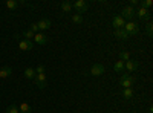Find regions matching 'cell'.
Segmentation results:
<instances>
[{
  "label": "cell",
  "instance_id": "cell-1",
  "mask_svg": "<svg viewBox=\"0 0 153 113\" xmlns=\"http://www.w3.org/2000/svg\"><path fill=\"white\" fill-rule=\"evenodd\" d=\"M124 31L129 34V37H130V35H136V34L139 32V23L135 21V20L127 21V23L124 24Z\"/></svg>",
  "mask_w": 153,
  "mask_h": 113
},
{
  "label": "cell",
  "instance_id": "cell-2",
  "mask_svg": "<svg viewBox=\"0 0 153 113\" xmlns=\"http://www.w3.org/2000/svg\"><path fill=\"white\" fill-rule=\"evenodd\" d=\"M135 84V78L130 77L129 73H123L120 78V86H123L124 89H132V86Z\"/></svg>",
  "mask_w": 153,
  "mask_h": 113
},
{
  "label": "cell",
  "instance_id": "cell-3",
  "mask_svg": "<svg viewBox=\"0 0 153 113\" xmlns=\"http://www.w3.org/2000/svg\"><path fill=\"white\" fill-rule=\"evenodd\" d=\"M72 8L76 9V14H83V12L87 11L89 8V3L86 2V0H76L75 3H72Z\"/></svg>",
  "mask_w": 153,
  "mask_h": 113
},
{
  "label": "cell",
  "instance_id": "cell-4",
  "mask_svg": "<svg viewBox=\"0 0 153 113\" xmlns=\"http://www.w3.org/2000/svg\"><path fill=\"white\" fill-rule=\"evenodd\" d=\"M121 17L126 20H133V17H135V8H132V6H124L123 9H121Z\"/></svg>",
  "mask_w": 153,
  "mask_h": 113
},
{
  "label": "cell",
  "instance_id": "cell-5",
  "mask_svg": "<svg viewBox=\"0 0 153 113\" xmlns=\"http://www.w3.org/2000/svg\"><path fill=\"white\" fill-rule=\"evenodd\" d=\"M34 83L35 86L38 87V89H45L46 87V73H37L35 75V78H34Z\"/></svg>",
  "mask_w": 153,
  "mask_h": 113
},
{
  "label": "cell",
  "instance_id": "cell-6",
  "mask_svg": "<svg viewBox=\"0 0 153 113\" xmlns=\"http://www.w3.org/2000/svg\"><path fill=\"white\" fill-rule=\"evenodd\" d=\"M104 66L103 64H98V63H95V64L91 67V70H89V73L94 75V77H101V75L104 73Z\"/></svg>",
  "mask_w": 153,
  "mask_h": 113
},
{
  "label": "cell",
  "instance_id": "cell-7",
  "mask_svg": "<svg viewBox=\"0 0 153 113\" xmlns=\"http://www.w3.org/2000/svg\"><path fill=\"white\" fill-rule=\"evenodd\" d=\"M112 24H113V28H115V29H121V28H124L126 20H124L121 16H115L113 20H112Z\"/></svg>",
  "mask_w": 153,
  "mask_h": 113
},
{
  "label": "cell",
  "instance_id": "cell-8",
  "mask_svg": "<svg viewBox=\"0 0 153 113\" xmlns=\"http://www.w3.org/2000/svg\"><path fill=\"white\" fill-rule=\"evenodd\" d=\"M138 69V61H135V60H129V61H126L124 63V70H127V72H135Z\"/></svg>",
  "mask_w": 153,
  "mask_h": 113
},
{
  "label": "cell",
  "instance_id": "cell-9",
  "mask_svg": "<svg viewBox=\"0 0 153 113\" xmlns=\"http://www.w3.org/2000/svg\"><path fill=\"white\" fill-rule=\"evenodd\" d=\"M37 26H38V31H46V29H49L51 26H52V23H51L49 18H42L37 23Z\"/></svg>",
  "mask_w": 153,
  "mask_h": 113
},
{
  "label": "cell",
  "instance_id": "cell-10",
  "mask_svg": "<svg viewBox=\"0 0 153 113\" xmlns=\"http://www.w3.org/2000/svg\"><path fill=\"white\" fill-rule=\"evenodd\" d=\"M34 41L37 43V44H46L48 43V37L43 34V32H37L35 35H34Z\"/></svg>",
  "mask_w": 153,
  "mask_h": 113
},
{
  "label": "cell",
  "instance_id": "cell-11",
  "mask_svg": "<svg viewBox=\"0 0 153 113\" xmlns=\"http://www.w3.org/2000/svg\"><path fill=\"white\" fill-rule=\"evenodd\" d=\"M19 47L22 49V51H31V49L34 47V43L31 41V40H20V43H19Z\"/></svg>",
  "mask_w": 153,
  "mask_h": 113
},
{
  "label": "cell",
  "instance_id": "cell-12",
  "mask_svg": "<svg viewBox=\"0 0 153 113\" xmlns=\"http://www.w3.org/2000/svg\"><path fill=\"white\" fill-rule=\"evenodd\" d=\"M135 16H138L141 20H144V18H150V12H149V9H144V8H139L138 11H135Z\"/></svg>",
  "mask_w": 153,
  "mask_h": 113
},
{
  "label": "cell",
  "instance_id": "cell-13",
  "mask_svg": "<svg viewBox=\"0 0 153 113\" xmlns=\"http://www.w3.org/2000/svg\"><path fill=\"white\" fill-rule=\"evenodd\" d=\"M113 34H115V37H117L118 40H127V38H129V34L124 31V28H121V29H115Z\"/></svg>",
  "mask_w": 153,
  "mask_h": 113
},
{
  "label": "cell",
  "instance_id": "cell-14",
  "mask_svg": "<svg viewBox=\"0 0 153 113\" xmlns=\"http://www.w3.org/2000/svg\"><path fill=\"white\" fill-rule=\"evenodd\" d=\"M17 107H19V113H32V107L28 103H22Z\"/></svg>",
  "mask_w": 153,
  "mask_h": 113
},
{
  "label": "cell",
  "instance_id": "cell-15",
  "mask_svg": "<svg viewBox=\"0 0 153 113\" xmlns=\"http://www.w3.org/2000/svg\"><path fill=\"white\" fill-rule=\"evenodd\" d=\"M11 73H12V67L11 66H5V67L0 69V78H8Z\"/></svg>",
  "mask_w": 153,
  "mask_h": 113
},
{
  "label": "cell",
  "instance_id": "cell-16",
  "mask_svg": "<svg viewBox=\"0 0 153 113\" xmlns=\"http://www.w3.org/2000/svg\"><path fill=\"white\" fill-rule=\"evenodd\" d=\"M113 70L117 72V73H123V72H124V61L118 60V61L113 64Z\"/></svg>",
  "mask_w": 153,
  "mask_h": 113
},
{
  "label": "cell",
  "instance_id": "cell-17",
  "mask_svg": "<svg viewBox=\"0 0 153 113\" xmlns=\"http://www.w3.org/2000/svg\"><path fill=\"white\" fill-rule=\"evenodd\" d=\"M35 69L34 67H28L26 70H25V78H28V80H34L35 78Z\"/></svg>",
  "mask_w": 153,
  "mask_h": 113
},
{
  "label": "cell",
  "instance_id": "cell-18",
  "mask_svg": "<svg viewBox=\"0 0 153 113\" xmlns=\"http://www.w3.org/2000/svg\"><path fill=\"white\" fill-rule=\"evenodd\" d=\"M5 5H6V8H8V9L14 11V9H17V8H19V0H8V2H6Z\"/></svg>",
  "mask_w": 153,
  "mask_h": 113
},
{
  "label": "cell",
  "instance_id": "cell-19",
  "mask_svg": "<svg viewBox=\"0 0 153 113\" xmlns=\"http://www.w3.org/2000/svg\"><path fill=\"white\" fill-rule=\"evenodd\" d=\"M61 9H63V12H71L74 8H72V3L71 2L65 0V2H61Z\"/></svg>",
  "mask_w": 153,
  "mask_h": 113
},
{
  "label": "cell",
  "instance_id": "cell-20",
  "mask_svg": "<svg viewBox=\"0 0 153 113\" xmlns=\"http://www.w3.org/2000/svg\"><path fill=\"white\" fill-rule=\"evenodd\" d=\"M133 89H124V92H123V96H124V99H132L133 98Z\"/></svg>",
  "mask_w": 153,
  "mask_h": 113
},
{
  "label": "cell",
  "instance_id": "cell-21",
  "mask_svg": "<svg viewBox=\"0 0 153 113\" xmlns=\"http://www.w3.org/2000/svg\"><path fill=\"white\" fill-rule=\"evenodd\" d=\"M72 21L76 23V24H81L83 23V16L81 14H74L72 16Z\"/></svg>",
  "mask_w": 153,
  "mask_h": 113
},
{
  "label": "cell",
  "instance_id": "cell-22",
  "mask_svg": "<svg viewBox=\"0 0 153 113\" xmlns=\"http://www.w3.org/2000/svg\"><path fill=\"white\" fill-rule=\"evenodd\" d=\"M120 60L124 61V63H126V61H129V60H130V54H129V52H126V51L120 52Z\"/></svg>",
  "mask_w": 153,
  "mask_h": 113
},
{
  "label": "cell",
  "instance_id": "cell-23",
  "mask_svg": "<svg viewBox=\"0 0 153 113\" xmlns=\"http://www.w3.org/2000/svg\"><path fill=\"white\" fill-rule=\"evenodd\" d=\"M34 35H35V34H34V32H31L29 29H28V31H23V32H22V37H25V40H31Z\"/></svg>",
  "mask_w": 153,
  "mask_h": 113
},
{
  "label": "cell",
  "instance_id": "cell-24",
  "mask_svg": "<svg viewBox=\"0 0 153 113\" xmlns=\"http://www.w3.org/2000/svg\"><path fill=\"white\" fill-rule=\"evenodd\" d=\"M150 6H152V0H144V2H139V8L149 9Z\"/></svg>",
  "mask_w": 153,
  "mask_h": 113
},
{
  "label": "cell",
  "instance_id": "cell-25",
  "mask_svg": "<svg viewBox=\"0 0 153 113\" xmlns=\"http://www.w3.org/2000/svg\"><path fill=\"white\" fill-rule=\"evenodd\" d=\"M5 113H19V107H17L16 104H12V106H9V107L6 109Z\"/></svg>",
  "mask_w": 153,
  "mask_h": 113
},
{
  "label": "cell",
  "instance_id": "cell-26",
  "mask_svg": "<svg viewBox=\"0 0 153 113\" xmlns=\"http://www.w3.org/2000/svg\"><path fill=\"white\" fill-rule=\"evenodd\" d=\"M147 35H149V37L153 35V23H152V21L147 23Z\"/></svg>",
  "mask_w": 153,
  "mask_h": 113
},
{
  "label": "cell",
  "instance_id": "cell-27",
  "mask_svg": "<svg viewBox=\"0 0 153 113\" xmlns=\"http://www.w3.org/2000/svg\"><path fill=\"white\" fill-rule=\"evenodd\" d=\"M45 70H46V67H45L43 64H38V66L35 67V73H45Z\"/></svg>",
  "mask_w": 153,
  "mask_h": 113
},
{
  "label": "cell",
  "instance_id": "cell-28",
  "mask_svg": "<svg viewBox=\"0 0 153 113\" xmlns=\"http://www.w3.org/2000/svg\"><path fill=\"white\" fill-rule=\"evenodd\" d=\"M29 31H31V32H34V34H37V32H38V26H37V23H31V24H29Z\"/></svg>",
  "mask_w": 153,
  "mask_h": 113
},
{
  "label": "cell",
  "instance_id": "cell-29",
  "mask_svg": "<svg viewBox=\"0 0 153 113\" xmlns=\"http://www.w3.org/2000/svg\"><path fill=\"white\" fill-rule=\"evenodd\" d=\"M136 5H139L138 0H130V5H129V6H132V8H133V6H136Z\"/></svg>",
  "mask_w": 153,
  "mask_h": 113
}]
</instances>
